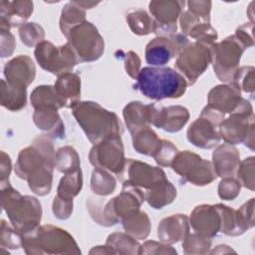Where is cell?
Instances as JSON below:
<instances>
[{
	"mask_svg": "<svg viewBox=\"0 0 255 255\" xmlns=\"http://www.w3.org/2000/svg\"><path fill=\"white\" fill-rule=\"evenodd\" d=\"M72 109L77 122L94 144L123 133V126L117 115L97 103L78 102Z\"/></svg>",
	"mask_w": 255,
	"mask_h": 255,
	"instance_id": "6da1fadb",
	"label": "cell"
},
{
	"mask_svg": "<svg viewBox=\"0 0 255 255\" xmlns=\"http://www.w3.org/2000/svg\"><path fill=\"white\" fill-rule=\"evenodd\" d=\"M134 87L143 96L159 101L181 97L187 82L171 68L144 67L139 71Z\"/></svg>",
	"mask_w": 255,
	"mask_h": 255,
	"instance_id": "7a4b0ae2",
	"label": "cell"
},
{
	"mask_svg": "<svg viewBox=\"0 0 255 255\" xmlns=\"http://www.w3.org/2000/svg\"><path fill=\"white\" fill-rule=\"evenodd\" d=\"M1 201L12 226L18 233L25 235L38 227L42 208L35 197L23 196L9 182L1 181Z\"/></svg>",
	"mask_w": 255,
	"mask_h": 255,
	"instance_id": "3957f363",
	"label": "cell"
},
{
	"mask_svg": "<svg viewBox=\"0 0 255 255\" xmlns=\"http://www.w3.org/2000/svg\"><path fill=\"white\" fill-rule=\"evenodd\" d=\"M26 253H80L74 238L66 231L52 225L37 227L22 235Z\"/></svg>",
	"mask_w": 255,
	"mask_h": 255,
	"instance_id": "277c9868",
	"label": "cell"
},
{
	"mask_svg": "<svg viewBox=\"0 0 255 255\" xmlns=\"http://www.w3.org/2000/svg\"><path fill=\"white\" fill-rule=\"evenodd\" d=\"M68 44L75 52L78 62L99 59L104 52V41L97 28L90 22H83L72 28L66 35Z\"/></svg>",
	"mask_w": 255,
	"mask_h": 255,
	"instance_id": "5b68a950",
	"label": "cell"
},
{
	"mask_svg": "<svg viewBox=\"0 0 255 255\" xmlns=\"http://www.w3.org/2000/svg\"><path fill=\"white\" fill-rule=\"evenodd\" d=\"M247 47L236 35L230 36L217 44H211L212 63L217 77L223 82H231Z\"/></svg>",
	"mask_w": 255,
	"mask_h": 255,
	"instance_id": "8992f818",
	"label": "cell"
},
{
	"mask_svg": "<svg viewBox=\"0 0 255 255\" xmlns=\"http://www.w3.org/2000/svg\"><path fill=\"white\" fill-rule=\"evenodd\" d=\"M211 61V44L196 41L192 44L189 43L181 51L176 59L175 68L186 80L187 85H193Z\"/></svg>",
	"mask_w": 255,
	"mask_h": 255,
	"instance_id": "52a82bcc",
	"label": "cell"
},
{
	"mask_svg": "<svg viewBox=\"0 0 255 255\" xmlns=\"http://www.w3.org/2000/svg\"><path fill=\"white\" fill-rule=\"evenodd\" d=\"M170 166L178 175L195 185L209 184L217 176L210 161L189 150L178 152Z\"/></svg>",
	"mask_w": 255,
	"mask_h": 255,
	"instance_id": "ba28073f",
	"label": "cell"
},
{
	"mask_svg": "<svg viewBox=\"0 0 255 255\" xmlns=\"http://www.w3.org/2000/svg\"><path fill=\"white\" fill-rule=\"evenodd\" d=\"M35 57L44 70L58 76L70 73L73 67L79 63L75 52L68 43L61 47H55L48 41H42L36 46Z\"/></svg>",
	"mask_w": 255,
	"mask_h": 255,
	"instance_id": "9c48e42d",
	"label": "cell"
},
{
	"mask_svg": "<svg viewBox=\"0 0 255 255\" xmlns=\"http://www.w3.org/2000/svg\"><path fill=\"white\" fill-rule=\"evenodd\" d=\"M89 157L96 168L109 170L119 175L126 163L121 136L110 137L95 144L90 151Z\"/></svg>",
	"mask_w": 255,
	"mask_h": 255,
	"instance_id": "30bf717a",
	"label": "cell"
},
{
	"mask_svg": "<svg viewBox=\"0 0 255 255\" xmlns=\"http://www.w3.org/2000/svg\"><path fill=\"white\" fill-rule=\"evenodd\" d=\"M208 106L221 114H253L248 101L240 96V89L234 84L214 87L208 94Z\"/></svg>",
	"mask_w": 255,
	"mask_h": 255,
	"instance_id": "8fae6325",
	"label": "cell"
},
{
	"mask_svg": "<svg viewBox=\"0 0 255 255\" xmlns=\"http://www.w3.org/2000/svg\"><path fill=\"white\" fill-rule=\"evenodd\" d=\"M189 44L188 39L181 34L169 37H157L145 47V60L151 66H163Z\"/></svg>",
	"mask_w": 255,
	"mask_h": 255,
	"instance_id": "7c38bea8",
	"label": "cell"
},
{
	"mask_svg": "<svg viewBox=\"0 0 255 255\" xmlns=\"http://www.w3.org/2000/svg\"><path fill=\"white\" fill-rule=\"evenodd\" d=\"M124 182H128L136 187L150 189L156 184L166 180L165 173L159 167L150 166L132 158L126 159L123 171L118 175Z\"/></svg>",
	"mask_w": 255,
	"mask_h": 255,
	"instance_id": "4fadbf2b",
	"label": "cell"
},
{
	"mask_svg": "<svg viewBox=\"0 0 255 255\" xmlns=\"http://www.w3.org/2000/svg\"><path fill=\"white\" fill-rule=\"evenodd\" d=\"M182 1H152L149 11L154 17L152 33L158 37H169L176 32V19L181 11Z\"/></svg>",
	"mask_w": 255,
	"mask_h": 255,
	"instance_id": "5bb4252c",
	"label": "cell"
},
{
	"mask_svg": "<svg viewBox=\"0 0 255 255\" xmlns=\"http://www.w3.org/2000/svg\"><path fill=\"white\" fill-rule=\"evenodd\" d=\"M254 117L253 114L236 113L223 120L219 125L220 136L229 144L245 142L248 144V137L253 139Z\"/></svg>",
	"mask_w": 255,
	"mask_h": 255,
	"instance_id": "9a60e30c",
	"label": "cell"
},
{
	"mask_svg": "<svg viewBox=\"0 0 255 255\" xmlns=\"http://www.w3.org/2000/svg\"><path fill=\"white\" fill-rule=\"evenodd\" d=\"M190 224L200 236L211 238L221 230V218L216 205L196 206L190 216Z\"/></svg>",
	"mask_w": 255,
	"mask_h": 255,
	"instance_id": "2e32d148",
	"label": "cell"
},
{
	"mask_svg": "<svg viewBox=\"0 0 255 255\" xmlns=\"http://www.w3.org/2000/svg\"><path fill=\"white\" fill-rule=\"evenodd\" d=\"M36 69L33 61L26 55H20L7 62L4 76L11 86L26 89L34 80Z\"/></svg>",
	"mask_w": 255,
	"mask_h": 255,
	"instance_id": "e0dca14e",
	"label": "cell"
},
{
	"mask_svg": "<svg viewBox=\"0 0 255 255\" xmlns=\"http://www.w3.org/2000/svg\"><path fill=\"white\" fill-rule=\"evenodd\" d=\"M187 138L198 147L211 148L220 141L219 125L200 116L190 125L187 130Z\"/></svg>",
	"mask_w": 255,
	"mask_h": 255,
	"instance_id": "ac0fdd59",
	"label": "cell"
},
{
	"mask_svg": "<svg viewBox=\"0 0 255 255\" xmlns=\"http://www.w3.org/2000/svg\"><path fill=\"white\" fill-rule=\"evenodd\" d=\"M1 30H9L27 20L33 12L31 1H1Z\"/></svg>",
	"mask_w": 255,
	"mask_h": 255,
	"instance_id": "d6986e66",
	"label": "cell"
},
{
	"mask_svg": "<svg viewBox=\"0 0 255 255\" xmlns=\"http://www.w3.org/2000/svg\"><path fill=\"white\" fill-rule=\"evenodd\" d=\"M238 150L229 143L219 145L213 152V167L216 175L223 178L235 175L240 164Z\"/></svg>",
	"mask_w": 255,
	"mask_h": 255,
	"instance_id": "ffe728a7",
	"label": "cell"
},
{
	"mask_svg": "<svg viewBox=\"0 0 255 255\" xmlns=\"http://www.w3.org/2000/svg\"><path fill=\"white\" fill-rule=\"evenodd\" d=\"M155 113L156 108L153 105L144 106L140 102L129 103L124 110V118L130 133L152 125Z\"/></svg>",
	"mask_w": 255,
	"mask_h": 255,
	"instance_id": "44dd1931",
	"label": "cell"
},
{
	"mask_svg": "<svg viewBox=\"0 0 255 255\" xmlns=\"http://www.w3.org/2000/svg\"><path fill=\"white\" fill-rule=\"evenodd\" d=\"M189 119L188 111L180 106H170L156 109L153 126L166 131L174 132L182 128Z\"/></svg>",
	"mask_w": 255,
	"mask_h": 255,
	"instance_id": "7402d4cb",
	"label": "cell"
},
{
	"mask_svg": "<svg viewBox=\"0 0 255 255\" xmlns=\"http://www.w3.org/2000/svg\"><path fill=\"white\" fill-rule=\"evenodd\" d=\"M54 89L64 107L72 108L80 99L81 80L79 76L74 73H66L59 76Z\"/></svg>",
	"mask_w": 255,
	"mask_h": 255,
	"instance_id": "603a6c76",
	"label": "cell"
},
{
	"mask_svg": "<svg viewBox=\"0 0 255 255\" xmlns=\"http://www.w3.org/2000/svg\"><path fill=\"white\" fill-rule=\"evenodd\" d=\"M187 217L182 214L171 215L164 218L158 225L157 235L160 240L168 243L177 242L188 234Z\"/></svg>",
	"mask_w": 255,
	"mask_h": 255,
	"instance_id": "cb8c5ba5",
	"label": "cell"
},
{
	"mask_svg": "<svg viewBox=\"0 0 255 255\" xmlns=\"http://www.w3.org/2000/svg\"><path fill=\"white\" fill-rule=\"evenodd\" d=\"M131 134L133 148L141 154L154 156L162 145V139L158 138L157 134L149 127L138 128Z\"/></svg>",
	"mask_w": 255,
	"mask_h": 255,
	"instance_id": "d4e9b609",
	"label": "cell"
},
{
	"mask_svg": "<svg viewBox=\"0 0 255 255\" xmlns=\"http://www.w3.org/2000/svg\"><path fill=\"white\" fill-rule=\"evenodd\" d=\"M34 123L38 128L47 131L53 136H63L64 126L57 113V109L54 108H39L36 109L34 116Z\"/></svg>",
	"mask_w": 255,
	"mask_h": 255,
	"instance_id": "484cf974",
	"label": "cell"
},
{
	"mask_svg": "<svg viewBox=\"0 0 255 255\" xmlns=\"http://www.w3.org/2000/svg\"><path fill=\"white\" fill-rule=\"evenodd\" d=\"M122 222L126 232L135 239H143L149 233V219L146 213L139 211V209L124 216Z\"/></svg>",
	"mask_w": 255,
	"mask_h": 255,
	"instance_id": "4316f807",
	"label": "cell"
},
{
	"mask_svg": "<svg viewBox=\"0 0 255 255\" xmlns=\"http://www.w3.org/2000/svg\"><path fill=\"white\" fill-rule=\"evenodd\" d=\"M144 196L150 206L158 209L173 201L176 196V189L166 179L148 189Z\"/></svg>",
	"mask_w": 255,
	"mask_h": 255,
	"instance_id": "83f0119b",
	"label": "cell"
},
{
	"mask_svg": "<svg viewBox=\"0 0 255 255\" xmlns=\"http://www.w3.org/2000/svg\"><path fill=\"white\" fill-rule=\"evenodd\" d=\"M1 105L10 111H19L26 105V89L11 86L5 80L1 81Z\"/></svg>",
	"mask_w": 255,
	"mask_h": 255,
	"instance_id": "f1b7e54d",
	"label": "cell"
},
{
	"mask_svg": "<svg viewBox=\"0 0 255 255\" xmlns=\"http://www.w3.org/2000/svg\"><path fill=\"white\" fill-rule=\"evenodd\" d=\"M31 104L35 110L39 108H54L58 110L64 107L52 86L37 87L31 94Z\"/></svg>",
	"mask_w": 255,
	"mask_h": 255,
	"instance_id": "f546056e",
	"label": "cell"
},
{
	"mask_svg": "<svg viewBox=\"0 0 255 255\" xmlns=\"http://www.w3.org/2000/svg\"><path fill=\"white\" fill-rule=\"evenodd\" d=\"M83 186V178L81 168L78 170L67 173L60 181L58 186L57 196L63 199L73 200V197L76 196Z\"/></svg>",
	"mask_w": 255,
	"mask_h": 255,
	"instance_id": "4dcf8cb0",
	"label": "cell"
},
{
	"mask_svg": "<svg viewBox=\"0 0 255 255\" xmlns=\"http://www.w3.org/2000/svg\"><path fill=\"white\" fill-rule=\"evenodd\" d=\"M85 11L75 2L67 4L62 11L60 19V28L62 33L66 36L72 28L85 22Z\"/></svg>",
	"mask_w": 255,
	"mask_h": 255,
	"instance_id": "1f68e13d",
	"label": "cell"
},
{
	"mask_svg": "<svg viewBox=\"0 0 255 255\" xmlns=\"http://www.w3.org/2000/svg\"><path fill=\"white\" fill-rule=\"evenodd\" d=\"M55 166L64 173H71L80 168V161L76 150L71 146L58 149L55 154Z\"/></svg>",
	"mask_w": 255,
	"mask_h": 255,
	"instance_id": "d6a6232c",
	"label": "cell"
},
{
	"mask_svg": "<svg viewBox=\"0 0 255 255\" xmlns=\"http://www.w3.org/2000/svg\"><path fill=\"white\" fill-rule=\"evenodd\" d=\"M91 188L96 194L106 196L114 192L116 180L107 170L96 168L92 174Z\"/></svg>",
	"mask_w": 255,
	"mask_h": 255,
	"instance_id": "836d02e7",
	"label": "cell"
},
{
	"mask_svg": "<svg viewBox=\"0 0 255 255\" xmlns=\"http://www.w3.org/2000/svg\"><path fill=\"white\" fill-rule=\"evenodd\" d=\"M127 22L134 34L147 35L153 30V21L144 10H136L127 16Z\"/></svg>",
	"mask_w": 255,
	"mask_h": 255,
	"instance_id": "e575fe53",
	"label": "cell"
},
{
	"mask_svg": "<svg viewBox=\"0 0 255 255\" xmlns=\"http://www.w3.org/2000/svg\"><path fill=\"white\" fill-rule=\"evenodd\" d=\"M19 35L22 42L29 47L41 43L45 36L42 27L36 23H28L22 25L19 29Z\"/></svg>",
	"mask_w": 255,
	"mask_h": 255,
	"instance_id": "d590c367",
	"label": "cell"
},
{
	"mask_svg": "<svg viewBox=\"0 0 255 255\" xmlns=\"http://www.w3.org/2000/svg\"><path fill=\"white\" fill-rule=\"evenodd\" d=\"M107 245L113 248L121 247L120 253H122V249H126V253H139L136 248L140 247L133 238L123 233H114L110 235L107 240Z\"/></svg>",
	"mask_w": 255,
	"mask_h": 255,
	"instance_id": "8d00e7d4",
	"label": "cell"
},
{
	"mask_svg": "<svg viewBox=\"0 0 255 255\" xmlns=\"http://www.w3.org/2000/svg\"><path fill=\"white\" fill-rule=\"evenodd\" d=\"M254 157H248L245 160H243L237 169V175L239 179V183H242L243 186L248 187L249 189L253 190L254 187Z\"/></svg>",
	"mask_w": 255,
	"mask_h": 255,
	"instance_id": "74e56055",
	"label": "cell"
},
{
	"mask_svg": "<svg viewBox=\"0 0 255 255\" xmlns=\"http://www.w3.org/2000/svg\"><path fill=\"white\" fill-rule=\"evenodd\" d=\"M253 72H254L253 67H242L237 70L232 81H234L233 83L239 89H242L245 92L253 93V90H254Z\"/></svg>",
	"mask_w": 255,
	"mask_h": 255,
	"instance_id": "f35d334b",
	"label": "cell"
},
{
	"mask_svg": "<svg viewBox=\"0 0 255 255\" xmlns=\"http://www.w3.org/2000/svg\"><path fill=\"white\" fill-rule=\"evenodd\" d=\"M177 153L178 150L172 144V142L162 139V145L159 151L153 157L160 166H170Z\"/></svg>",
	"mask_w": 255,
	"mask_h": 255,
	"instance_id": "ab89813d",
	"label": "cell"
},
{
	"mask_svg": "<svg viewBox=\"0 0 255 255\" xmlns=\"http://www.w3.org/2000/svg\"><path fill=\"white\" fill-rule=\"evenodd\" d=\"M1 245H7L9 248H18L22 245V235L18 233L14 227L11 228L2 220L1 224Z\"/></svg>",
	"mask_w": 255,
	"mask_h": 255,
	"instance_id": "60d3db41",
	"label": "cell"
},
{
	"mask_svg": "<svg viewBox=\"0 0 255 255\" xmlns=\"http://www.w3.org/2000/svg\"><path fill=\"white\" fill-rule=\"evenodd\" d=\"M239 192L240 183L232 177H225L218 187V194L224 200H233Z\"/></svg>",
	"mask_w": 255,
	"mask_h": 255,
	"instance_id": "b9f144b4",
	"label": "cell"
},
{
	"mask_svg": "<svg viewBox=\"0 0 255 255\" xmlns=\"http://www.w3.org/2000/svg\"><path fill=\"white\" fill-rule=\"evenodd\" d=\"M73 211V200L63 199L55 196L53 202V212L55 216L59 219H66L70 216Z\"/></svg>",
	"mask_w": 255,
	"mask_h": 255,
	"instance_id": "7bdbcfd3",
	"label": "cell"
},
{
	"mask_svg": "<svg viewBox=\"0 0 255 255\" xmlns=\"http://www.w3.org/2000/svg\"><path fill=\"white\" fill-rule=\"evenodd\" d=\"M139 67H140V60L137 56V54L133 52H128L126 57V70L127 73L132 78L135 79L137 78V75L139 73Z\"/></svg>",
	"mask_w": 255,
	"mask_h": 255,
	"instance_id": "ee69618b",
	"label": "cell"
},
{
	"mask_svg": "<svg viewBox=\"0 0 255 255\" xmlns=\"http://www.w3.org/2000/svg\"><path fill=\"white\" fill-rule=\"evenodd\" d=\"M2 159H1V181H5L8 179L10 170H11V160L10 157L5 153L1 152Z\"/></svg>",
	"mask_w": 255,
	"mask_h": 255,
	"instance_id": "f6af8a7d",
	"label": "cell"
}]
</instances>
